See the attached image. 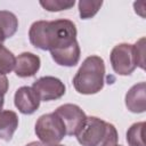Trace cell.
Listing matches in <instances>:
<instances>
[{
	"mask_svg": "<svg viewBox=\"0 0 146 146\" xmlns=\"http://www.w3.org/2000/svg\"><path fill=\"white\" fill-rule=\"evenodd\" d=\"M40 58L39 56L32 52H22L16 58L15 73L19 78H30L33 76L40 68Z\"/></svg>",
	"mask_w": 146,
	"mask_h": 146,
	"instance_id": "obj_9",
	"label": "cell"
},
{
	"mask_svg": "<svg viewBox=\"0 0 146 146\" xmlns=\"http://www.w3.org/2000/svg\"><path fill=\"white\" fill-rule=\"evenodd\" d=\"M74 0H46L40 1V5L48 11H60L67 10L74 6Z\"/></svg>",
	"mask_w": 146,
	"mask_h": 146,
	"instance_id": "obj_18",
	"label": "cell"
},
{
	"mask_svg": "<svg viewBox=\"0 0 146 146\" xmlns=\"http://www.w3.org/2000/svg\"><path fill=\"white\" fill-rule=\"evenodd\" d=\"M40 98L32 87H21L16 90L14 103L23 114H33L40 106Z\"/></svg>",
	"mask_w": 146,
	"mask_h": 146,
	"instance_id": "obj_8",
	"label": "cell"
},
{
	"mask_svg": "<svg viewBox=\"0 0 146 146\" xmlns=\"http://www.w3.org/2000/svg\"><path fill=\"white\" fill-rule=\"evenodd\" d=\"M125 106L132 113H143L146 110V84L139 82L132 86L125 95Z\"/></svg>",
	"mask_w": 146,
	"mask_h": 146,
	"instance_id": "obj_10",
	"label": "cell"
},
{
	"mask_svg": "<svg viewBox=\"0 0 146 146\" xmlns=\"http://www.w3.org/2000/svg\"><path fill=\"white\" fill-rule=\"evenodd\" d=\"M26 146H44V144H42L41 141H32V143L27 144Z\"/></svg>",
	"mask_w": 146,
	"mask_h": 146,
	"instance_id": "obj_21",
	"label": "cell"
},
{
	"mask_svg": "<svg viewBox=\"0 0 146 146\" xmlns=\"http://www.w3.org/2000/svg\"><path fill=\"white\" fill-rule=\"evenodd\" d=\"M9 82L5 74H0V97H3V95L8 91Z\"/></svg>",
	"mask_w": 146,
	"mask_h": 146,
	"instance_id": "obj_20",
	"label": "cell"
},
{
	"mask_svg": "<svg viewBox=\"0 0 146 146\" xmlns=\"http://www.w3.org/2000/svg\"><path fill=\"white\" fill-rule=\"evenodd\" d=\"M18 29V19L16 15L8 10H0V30L7 38L13 36Z\"/></svg>",
	"mask_w": 146,
	"mask_h": 146,
	"instance_id": "obj_14",
	"label": "cell"
},
{
	"mask_svg": "<svg viewBox=\"0 0 146 146\" xmlns=\"http://www.w3.org/2000/svg\"><path fill=\"white\" fill-rule=\"evenodd\" d=\"M145 122L133 123L127 131V141L129 146H146L144 141Z\"/></svg>",
	"mask_w": 146,
	"mask_h": 146,
	"instance_id": "obj_15",
	"label": "cell"
},
{
	"mask_svg": "<svg viewBox=\"0 0 146 146\" xmlns=\"http://www.w3.org/2000/svg\"><path fill=\"white\" fill-rule=\"evenodd\" d=\"M32 88L43 102L56 100L65 95V84L55 76H41L33 82Z\"/></svg>",
	"mask_w": 146,
	"mask_h": 146,
	"instance_id": "obj_7",
	"label": "cell"
},
{
	"mask_svg": "<svg viewBox=\"0 0 146 146\" xmlns=\"http://www.w3.org/2000/svg\"><path fill=\"white\" fill-rule=\"evenodd\" d=\"M54 113L62 120L67 136H76L87 120L86 113L75 104H64Z\"/></svg>",
	"mask_w": 146,
	"mask_h": 146,
	"instance_id": "obj_6",
	"label": "cell"
},
{
	"mask_svg": "<svg viewBox=\"0 0 146 146\" xmlns=\"http://www.w3.org/2000/svg\"><path fill=\"white\" fill-rule=\"evenodd\" d=\"M76 27L70 19H55L47 24L48 50H57L70 47L76 41Z\"/></svg>",
	"mask_w": 146,
	"mask_h": 146,
	"instance_id": "obj_3",
	"label": "cell"
},
{
	"mask_svg": "<svg viewBox=\"0 0 146 146\" xmlns=\"http://www.w3.org/2000/svg\"><path fill=\"white\" fill-rule=\"evenodd\" d=\"M3 103H5V99H3V97H0V113L2 112V107H3Z\"/></svg>",
	"mask_w": 146,
	"mask_h": 146,
	"instance_id": "obj_23",
	"label": "cell"
},
{
	"mask_svg": "<svg viewBox=\"0 0 146 146\" xmlns=\"http://www.w3.org/2000/svg\"><path fill=\"white\" fill-rule=\"evenodd\" d=\"M105 80V63L99 56L91 55L81 64L73 78V86L79 94L92 95L100 91Z\"/></svg>",
	"mask_w": 146,
	"mask_h": 146,
	"instance_id": "obj_1",
	"label": "cell"
},
{
	"mask_svg": "<svg viewBox=\"0 0 146 146\" xmlns=\"http://www.w3.org/2000/svg\"><path fill=\"white\" fill-rule=\"evenodd\" d=\"M115 146H121V145H115Z\"/></svg>",
	"mask_w": 146,
	"mask_h": 146,
	"instance_id": "obj_25",
	"label": "cell"
},
{
	"mask_svg": "<svg viewBox=\"0 0 146 146\" xmlns=\"http://www.w3.org/2000/svg\"><path fill=\"white\" fill-rule=\"evenodd\" d=\"M133 46V56L136 65L140 68H145V38L139 39Z\"/></svg>",
	"mask_w": 146,
	"mask_h": 146,
	"instance_id": "obj_19",
	"label": "cell"
},
{
	"mask_svg": "<svg viewBox=\"0 0 146 146\" xmlns=\"http://www.w3.org/2000/svg\"><path fill=\"white\" fill-rule=\"evenodd\" d=\"M103 1H91V0H81L79 1V14L82 19H88L94 17L100 9Z\"/></svg>",
	"mask_w": 146,
	"mask_h": 146,
	"instance_id": "obj_17",
	"label": "cell"
},
{
	"mask_svg": "<svg viewBox=\"0 0 146 146\" xmlns=\"http://www.w3.org/2000/svg\"><path fill=\"white\" fill-rule=\"evenodd\" d=\"M16 64V57L5 46L0 44V74L10 73Z\"/></svg>",
	"mask_w": 146,
	"mask_h": 146,
	"instance_id": "obj_16",
	"label": "cell"
},
{
	"mask_svg": "<svg viewBox=\"0 0 146 146\" xmlns=\"http://www.w3.org/2000/svg\"><path fill=\"white\" fill-rule=\"evenodd\" d=\"M111 64L115 73L119 75H129L137 67L133 46L130 43H119L111 51Z\"/></svg>",
	"mask_w": 146,
	"mask_h": 146,
	"instance_id": "obj_5",
	"label": "cell"
},
{
	"mask_svg": "<svg viewBox=\"0 0 146 146\" xmlns=\"http://www.w3.org/2000/svg\"><path fill=\"white\" fill-rule=\"evenodd\" d=\"M18 127V116L13 111H2L0 113V139L9 141Z\"/></svg>",
	"mask_w": 146,
	"mask_h": 146,
	"instance_id": "obj_12",
	"label": "cell"
},
{
	"mask_svg": "<svg viewBox=\"0 0 146 146\" xmlns=\"http://www.w3.org/2000/svg\"><path fill=\"white\" fill-rule=\"evenodd\" d=\"M80 46L78 42L74 44L63 48V49H57V50H51V57L55 60L56 64L60 66H67L72 67L75 66L79 60H80Z\"/></svg>",
	"mask_w": 146,
	"mask_h": 146,
	"instance_id": "obj_11",
	"label": "cell"
},
{
	"mask_svg": "<svg viewBox=\"0 0 146 146\" xmlns=\"http://www.w3.org/2000/svg\"><path fill=\"white\" fill-rule=\"evenodd\" d=\"M47 24H48V21H36L31 25L29 31L31 43L35 48H39L41 50H48Z\"/></svg>",
	"mask_w": 146,
	"mask_h": 146,
	"instance_id": "obj_13",
	"label": "cell"
},
{
	"mask_svg": "<svg viewBox=\"0 0 146 146\" xmlns=\"http://www.w3.org/2000/svg\"><path fill=\"white\" fill-rule=\"evenodd\" d=\"M6 40V36L3 35V33H2V31L0 30V44H2V42Z\"/></svg>",
	"mask_w": 146,
	"mask_h": 146,
	"instance_id": "obj_22",
	"label": "cell"
},
{
	"mask_svg": "<svg viewBox=\"0 0 146 146\" xmlns=\"http://www.w3.org/2000/svg\"><path fill=\"white\" fill-rule=\"evenodd\" d=\"M76 139L82 146H115L117 145L116 128L97 116H87V120L76 133Z\"/></svg>",
	"mask_w": 146,
	"mask_h": 146,
	"instance_id": "obj_2",
	"label": "cell"
},
{
	"mask_svg": "<svg viewBox=\"0 0 146 146\" xmlns=\"http://www.w3.org/2000/svg\"><path fill=\"white\" fill-rule=\"evenodd\" d=\"M44 146H64V145H60V144H54V145H44Z\"/></svg>",
	"mask_w": 146,
	"mask_h": 146,
	"instance_id": "obj_24",
	"label": "cell"
},
{
	"mask_svg": "<svg viewBox=\"0 0 146 146\" xmlns=\"http://www.w3.org/2000/svg\"><path fill=\"white\" fill-rule=\"evenodd\" d=\"M35 133L44 145L58 144L65 136V127L62 120L52 112L41 115L35 123Z\"/></svg>",
	"mask_w": 146,
	"mask_h": 146,
	"instance_id": "obj_4",
	"label": "cell"
}]
</instances>
